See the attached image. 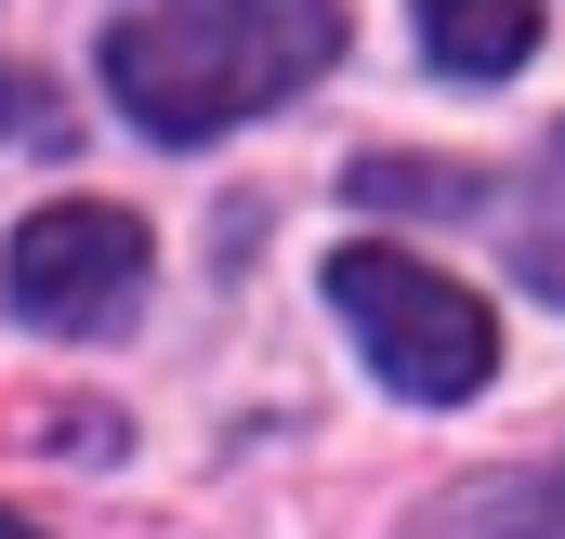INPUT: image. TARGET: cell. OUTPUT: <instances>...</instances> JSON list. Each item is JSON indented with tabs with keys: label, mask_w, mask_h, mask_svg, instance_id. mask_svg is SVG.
I'll return each mask as SVG.
<instances>
[{
	"label": "cell",
	"mask_w": 565,
	"mask_h": 539,
	"mask_svg": "<svg viewBox=\"0 0 565 539\" xmlns=\"http://www.w3.org/2000/svg\"><path fill=\"white\" fill-rule=\"evenodd\" d=\"M422 40L447 80H513L540 40V0H422Z\"/></svg>",
	"instance_id": "obj_5"
},
{
	"label": "cell",
	"mask_w": 565,
	"mask_h": 539,
	"mask_svg": "<svg viewBox=\"0 0 565 539\" xmlns=\"http://www.w3.org/2000/svg\"><path fill=\"white\" fill-rule=\"evenodd\" d=\"M513 264H526V289L565 303V133H540V171L513 198Z\"/></svg>",
	"instance_id": "obj_6"
},
{
	"label": "cell",
	"mask_w": 565,
	"mask_h": 539,
	"mask_svg": "<svg viewBox=\"0 0 565 539\" xmlns=\"http://www.w3.org/2000/svg\"><path fill=\"white\" fill-rule=\"evenodd\" d=\"M408 539H565V447L513 461V474H473L408 514Z\"/></svg>",
	"instance_id": "obj_4"
},
{
	"label": "cell",
	"mask_w": 565,
	"mask_h": 539,
	"mask_svg": "<svg viewBox=\"0 0 565 539\" xmlns=\"http://www.w3.org/2000/svg\"><path fill=\"white\" fill-rule=\"evenodd\" d=\"M0 434H53V447H93V461L119 447V421H106V408H13V395H0Z\"/></svg>",
	"instance_id": "obj_9"
},
{
	"label": "cell",
	"mask_w": 565,
	"mask_h": 539,
	"mask_svg": "<svg viewBox=\"0 0 565 539\" xmlns=\"http://www.w3.org/2000/svg\"><path fill=\"white\" fill-rule=\"evenodd\" d=\"M329 53H342V0H158L106 40V93L158 145H198L277 93H302Z\"/></svg>",
	"instance_id": "obj_1"
},
{
	"label": "cell",
	"mask_w": 565,
	"mask_h": 539,
	"mask_svg": "<svg viewBox=\"0 0 565 539\" xmlns=\"http://www.w3.org/2000/svg\"><path fill=\"white\" fill-rule=\"evenodd\" d=\"M0 539H40V527H26V514H0Z\"/></svg>",
	"instance_id": "obj_10"
},
{
	"label": "cell",
	"mask_w": 565,
	"mask_h": 539,
	"mask_svg": "<svg viewBox=\"0 0 565 539\" xmlns=\"http://www.w3.org/2000/svg\"><path fill=\"white\" fill-rule=\"evenodd\" d=\"M132 289H145V224L106 198H66L13 237V316H40V329H106Z\"/></svg>",
	"instance_id": "obj_3"
},
{
	"label": "cell",
	"mask_w": 565,
	"mask_h": 539,
	"mask_svg": "<svg viewBox=\"0 0 565 539\" xmlns=\"http://www.w3.org/2000/svg\"><path fill=\"white\" fill-rule=\"evenodd\" d=\"M0 145H66V93L40 66H0Z\"/></svg>",
	"instance_id": "obj_8"
},
{
	"label": "cell",
	"mask_w": 565,
	"mask_h": 539,
	"mask_svg": "<svg viewBox=\"0 0 565 539\" xmlns=\"http://www.w3.org/2000/svg\"><path fill=\"white\" fill-rule=\"evenodd\" d=\"M329 303H342V329L369 342V369L395 382V395H473L487 369H500V316L460 289V276H434L422 251H382V237H355L342 264H329Z\"/></svg>",
	"instance_id": "obj_2"
},
{
	"label": "cell",
	"mask_w": 565,
	"mask_h": 539,
	"mask_svg": "<svg viewBox=\"0 0 565 539\" xmlns=\"http://www.w3.org/2000/svg\"><path fill=\"white\" fill-rule=\"evenodd\" d=\"M355 198H395V211H473L487 184H473V171H422V158H369Z\"/></svg>",
	"instance_id": "obj_7"
}]
</instances>
